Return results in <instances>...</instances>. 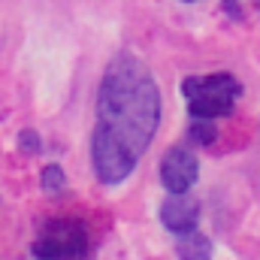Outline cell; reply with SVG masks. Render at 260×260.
<instances>
[{
	"instance_id": "cell-1",
	"label": "cell",
	"mask_w": 260,
	"mask_h": 260,
	"mask_svg": "<svg viewBox=\"0 0 260 260\" xmlns=\"http://www.w3.org/2000/svg\"><path fill=\"white\" fill-rule=\"evenodd\" d=\"M160 124V91L142 58L118 52L97 88L91 164L103 185H121L136 170Z\"/></svg>"
},
{
	"instance_id": "cell-2",
	"label": "cell",
	"mask_w": 260,
	"mask_h": 260,
	"mask_svg": "<svg viewBox=\"0 0 260 260\" xmlns=\"http://www.w3.org/2000/svg\"><path fill=\"white\" fill-rule=\"evenodd\" d=\"M182 94L188 100V112L197 121L224 118L233 112L242 85L230 73H212V76H188L182 82Z\"/></svg>"
},
{
	"instance_id": "cell-3",
	"label": "cell",
	"mask_w": 260,
	"mask_h": 260,
	"mask_svg": "<svg viewBox=\"0 0 260 260\" xmlns=\"http://www.w3.org/2000/svg\"><path fill=\"white\" fill-rule=\"evenodd\" d=\"M37 260H88L91 257V236L79 218H55L46 221L40 236L30 245Z\"/></svg>"
},
{
	"instance_id": "cell-4",
	"label": "cell",
	"mask_w": 260,
	"mask_h": 260,
	"mask_svg": "<svg viewBox=\"0 0 260 260\" xmlns=\"http://www.w3.org/2000/svg\"><path fill=\"white\" fill-rule=\"evenodd\" d=\"M200 176V160L191 148H170L164 157H160V182L170 194H185L191 191V185Z\"/></svg>"
},
{
	"instance_id": "cell-5",
	"label": "cell",
	"mask_w": 260,
	"mask_h": 260,
	"mask_svg": "<svg viewBox=\"0 0 260 260\" xmlns=\"http://www.w3.org/2000/svg\"><path fill=\"white\" fill-rule=\"evenodd\" d=\"M197 221H200V203L191 200L185 194H173L164 200L160 206V224L170 230V233H194L197 230Z\"/></svg>"
},
{
	"instance_id": "cell-6",
	"label": "cell",
	"mask_w": 260,
	"mask_h": 260,
	"mask_svg": "<svg viewBox=\"0 0 260 260\" xmlns=\"http://www.w3.org/2000/svg\"><path fill=\"white\" fill-rule=\"evenodd\" d=\"M176 254H179V260H212V242H209V236H203L197 230L185 233L176 242Z\"/></svg>"
},
{
	"instance_id": "cell-7",
	"label": "cell",
	"mask_w": 260,
	"mask_h": 260,
	"mask_svg": "<svg viewBox=\"0 0 260 260\" xmlns=\"http://www.w3.org/2000/svg\"><path fill=\"white\" fill-rule=\"evenodd\" d=\"M43 188H46L49 194H61L67 188V176L58 164H49V167L43 170Z\"/></svg>"
},
{
	"instance_id": "cell-8",
	"label": "cell",
	"mask_w": 260,
	"mask_h": 260,
	"mask_svg": "<svg viewBox=\"0 0 260 260\" xmlns=\"http://www.w3.org/2000/svg\"><path fill=\"white\" fill-rule=\"evenodd\" d=\"M188 136H191V142H197V145H212L218 133H215V127L209 121H194L188 127Z\"/></svg>"
},
{
	"instance_id": "cell-9",
	"label": "cell",
	"mask_w": 260,
	"mask_h": 260,
	"mask_svg": "<svg viewBox=\"0 0 260 260\" xmlns=\"http://www.w3.org/2000/svg\"><path fill=\"white\" fill-rule=\"evenodd\" d=\"M18 148H21V154H40V148H43V142H40V133L37 130H21V136H18Z\"/></svg>"
},
{
	"instance_id": "cell-10",
	"label": "cell",
	"mask_w": 260,
	"mask_h": 260,
	"mask_svg": "<svg viewBox=\"0 0 260 260\" xmlns=\"http://www.w3.org/2000/svg\"><path fill=\"white\" fill-rule=\"evenodd\" d=\"M224 6H227V12H230L233 18H239V6H236V0H224Z\"/></svg>"
},
{
	"instance_id": "cell-11",
	"label": "cell",
	"mask_w": 260,
	"mask_h": 260,
	"mask_svg": "<svg viewBox=\"0 0 260 260\" xmlns=\"http://www.w3.org/2000/svg\"><path fill=\"white\" fill-rule=\"evenodd\" d=\"M182 3H194V0H182Z\"/></svg>"
},
{
	"instance_id": "cell-12",
	"label": "cell",
	"mask_w": 260,
	"mask_h": 260,
	"mask_svg": "<svg viewBox=\"0 0 260 260\" xmlns=\"http://www.w3.org/2000/svg\"><path fill=\"white\" fill-rule=\"evenodd\" d=\"M257 3H260V0H257Z\"/></svg>"
}]
</instances>
